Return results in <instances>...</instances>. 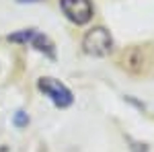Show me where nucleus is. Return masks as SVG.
<instances>
[{
  "label": "nucleus",
  "instance_id": "nucleus-1",
  "mask_svg": "<svg viewBox=\"0 0 154 152\" xmlns=\"http://www.w3.org/2000/svg\"><path fill=\"white\" fill-rule=\"evenodd\" d=\"M82 49L88 56L105 58L113 49V39H111V35H109V31L105 27H93L82 37Z\"/></svg>",
  "mask_w": 154,
  "mask_h": 152
},
{
  "label": "nucleus",
  "instance_id": "nucleus-2",
  "mask_svg": "<svg viewBox=\"0 0 154 152\" xmlns=\"http://www.w3.org/2000/svg\"><path fill=\"white\" fill-rule=\"evenodd\" d=\"M8 41H12V43H25V45L29 43L33 49H37L43 56H48L49 60L56 58V45H54V41L48 35H43L41 31H37V29H21V31L8 35Z\"/></svg>",
  "mask_w": 154,
  "mask_h": 152
},
{
  "label": "nucleus",
  "instance_id": "nucleus-3",
  "mask_svg": "<svg viewBox=\"0 0 154 152\" xmlns=\"http://www.w3.org/2000/svg\"><path fill=\"white\" fill-rule=\"evenodd\" d=\"M37 88L45 95V97H49V101H51L56 107H60V109H66V107H70L72 103H74L72 91L64 84V82H60L58 78L43 76V78L37 80Z\"/></svg>",
  "mask_w": 154,
  "mask_h": 152
},
{
  "label": "nucleus",
  "instance_id": "nucleus-4",
  "mask_svg": "<svg viewBox=\"0 0 154 152\" xmlns=\"http://www.w3.org/2000/svg\"><path fill=\"white\" fill-rule=\"evenodd\" d=\"M62 12L76 25H86L93 19V4L91 0H60Z\"/></svg>",
  "mask_w": 154,
  "mask_h": 152
},
{
  "label": "nucleus",
  "instance_id": "nucleus-5",
  "mask_svg": "<svg viewBox=\"0 0 154 152\" xmlns=\"http://www.w3.org/2000/svg\"><path fill=\"white\" fill-rule=\"evenodd\" d=\"M27 123H29L27 113H25V111H17V113H14V126H17V128H25Z\"/></svg>",
  "mask_w": 154,
  "mask_h": 152
},
{
  "label": "nucleus",
  "instance_id": "nucleus-6",
  "mask_svg": "<svg viewBox=\"0 0 154 152\" xmlns=\"http://www.w3.org/2000/svg\"><path fill=\"white\" fill-rule=\"evenodd\" d=\"M17 2H21V4H25V2H39V0H17Z\"/></svg>",
  "mask_w": 154,
  "mask_h": 152
}]
</instances>
